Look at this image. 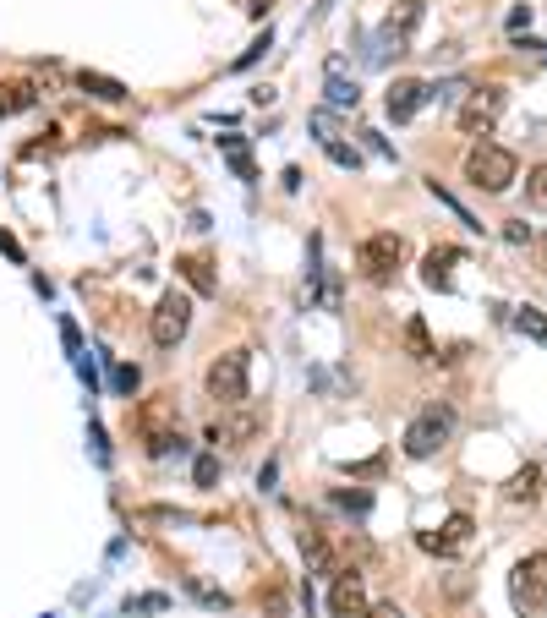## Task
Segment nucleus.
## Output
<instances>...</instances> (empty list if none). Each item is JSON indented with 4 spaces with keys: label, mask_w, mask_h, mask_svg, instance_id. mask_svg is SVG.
Wrapping results in <instances>:
<instances>
[{
    "label": "nucleus",
    "mask_w": 547,
    "mask_h": 618,
    "mask_svg": "<svg viewBox=\"0 0 547 618\" xmlns=\"http://www.w3.org/2000/svg\"><path fill=\"white\" fill-rule=\"evenodd\" d=\"M509 597H515L520 613H542L547 608V553L520 558L515 575H509Z\"/></svg>",
    "instance_id": "0eeeda50"
},
{
    "label": "nucleus",
    "mask_w": 547,
    "mask_h": 618,
    "mask_svg": "<svg viewBox=\"0 0 547 618\" xmlns=\"http://www.w3.org/2000/svg\"><path fill=\"white\" fill-rule=\"evenodd\" d=\"M258 433H263V411H258V405H230V416H225V422H214V427H208V438H214V443H230V449L252 443Z\"/></svg>",
    "instance_id": "1a4fd4ad"
},
{
    "label": "nucleus",
    "mask_w": 547,
    "mask_h": 618,
    "mask_svg": "<svg viewBox=\"0 0 547 618\" xmlns=\"http://www.w3.org/2000/svg\"><path fill=\"white\" fill-rule=\"evenodd\" d=\"M526 197H531V203H537L542 214H547V165H537V170L526 176Z\"/></svg>",
    "instance_id": "4be33fe9"
},
{
    "label": "nucleus",
    "mask_w": 547,
    "mask_h": 618,
    "mask_svg": "<svg viewBox=\"0 0 547 618\" xmlns=\"http://www.w3.org/2000/svg\"><path fill=\"white\" fill-rule=\"evenodd\" d=\"M455 263H460L455 247H433V252L422 258V279H427L433 290H455Z\"/></svg>",
    "instance_id": "f8f14e48"
},
{
    "label": "nucleus",
    "mask_w": 547,
    "mask_h": 618,
    "mask_svg": "<svg viewBox=\"0 0 547 618\" xmlns=\"http://www.w3.org/2000/svg\"><path fill=\"white\" fill-rule=\"evenodd\" d=\"M367 591H362V575H340L334 580V591H329V613L334 618H367Z\"/></svg>",
    "instance_id": "9d476101"
},
{
    "label": "nucleus",
    "mask_w": 547,
    "mask_h": 618,
    "mask_svg": "<svg viewBox=\"0 0 547 618\" xmlns=\"http://www.w3.org/2000/svg\"><path fill=\"white\" fill-rule=\"evenodd\" d=\"M39 104V93H33L28 83H0V115H22Z\"/></svg>",
    "instance_id": "dca6fc26"
},
{
    "label": "nucleus",
    "mask_w": 547,
    "mask_h": 618,
    "mask_svg": "<svg viewBox=\"0 0 547 618\" xmlns=\"http://www.w3.org/2000/svg\"><path fill=\"white\" fill-rule=\"evenodd\" d=\"M115 389L132 394V389H137V367H115Z\"/></svg>",
    "instance_id": "393cba45"
},
{
    "label": "nucleus",
    "mask_w": 547,
    "mask_h": 618,
    "mask_svg": "<svg viewBox=\"0 0 547 618\" xmlns=\"http://www.w3.org/2000/svg\"><path fill=\"white\" fill-rule=\"evenodd\" d=\"M176 274L186 279V285L197 290V296H214L219 290V279H214V268H208L203 258H176Z\"/></svg>",
    "instance_id": "2eb2a0df"
},
{
    "label": "nucleus",
    "mask_w": 547,
    "mask_h": 618,
    "mask_svg": "<svg viewBox=\"0 0 547 618\" xmlns=\"http://www.w3.org/2000/svg\"><path fill=\"white\" fill-rule=\"evenodd\" d=\"M542 268H547V241H542Z\"/></svg>",
    "instance_id": "cd10ccee"
},
{
    "label": "nucleus",
    "mask_w": 547,
    "mask_h": 618,
    "mask_svg": "<svg viewBox=\"0 0 547 618\" xmlns=\"http://www.w3.org/2000/svg\"><path fill=\"white\" fill-rule=\"evenodd\" d=\"M356 99H362V93H356V83H345L340 72H329V104H340V110H356Z\"/></svg>",
    "instance_id": "aec40b11"
},
{
    "label": "nucleus",
    "mask_w": 547,
    "mask_h": 618,
    "mask_svg": "<svg viewBox=\"0 0 547 618\" xmlns=\"http://www.w3.org/2000/svg\"><path fill=\"white\" fill-rule=\"evenodd\" d=\"M236 6H241V11H252V17H263V11L274 6V0H236Z\"/></svg>",
    "instance_id": "bb28decb"
},
{
    "label": "nucleus",
    "mask_w": 547,
    "mask_h": 618,
    "mask_svg": "<svg viewBox=\"0 0 547 618\" xmlns=\"http://www.w3.org/2000/svg\"><path fill=\"white\" fill-rule=\"evenodd\" d=\"M77 88L93 93V99H104V104H121L126 99V88L115 83V77H99V72H83V77H77Z\"/></svg>",
    "instance_id": "f3484780"
},
{
    "label": "nucleus",
    "mask_w": 547,
    "mask_h": 618,
    "mask_svg": "<svg viewBox=\"0 0 547 618\" xmlns=\"http://www.w3.org/2000/svg\"><path fill=\"white\" fill-rule=\"evenodd\" d=\"M400 258H405V241L400 236H389V230H378V236H367L362 241V252H356V263H362V274L367 279H394V268H400Z\"/></svg>",
    "instance_id": "6e6552de"
},
{
    "label": "nucleus",
    "mask_w": 547,
    "mask_h": 618,
    "mask_svg": "<svg viewBox=\"0 0 547 618\" xmlns=\"http://www.w3.org/2000/svg\"><path fill=\"white\" fill-rule=\"evenodd\" d=\"M427 99H433V88H427V83H411V77H400V83L389 88V115H394V121H411V115L422 110Z\"/></svg>",
    "instance_id": "9b49d317"
},
{
    "label": "nucleus",
    "mask_w": 547,
    "mask_h": 618,
    "mask_svg": "<svg viewBox=\"0 0 547 618\" xmlns=\"http://www.w3.org/2000/svg\"><path fill=\"white\" fill-rule=\"evenodd\" d=\"M416 22H422V0H405V6H400V17H389V39L400 44L405 33L416 28Z\"/></svg>",
    "instance_id": "6ab92c4d"
},
{
    "label": "nucleus",
    "mask_w": 547,
    "mask_h": 618,
    "mask_svg": "<svg viewBox=\"0 0 547 618\" xmlns=\"http://www.w3.org/2000/svg\"><path fill=\"white\" fill-rule=\"evenodd\" d=\"M225 154H230V165H236V176H252V159H247V148H241V137H225Z\"/></svg>",
    "instance_id": "5701e85b"
},
{
    "label": "nucleus",
    "mask_w": 547,
    "mask_h": 618,
    "mask_svg": "<svg viewBox=\"0 0 547 618\" xmlns=\"http://www.w3.org/2000/svg\"><path fill=\"white\" fill-rule=\"evenodd\" d=\"M405 345H411V356H416V361H433V356H438V351H433V340H427V323H422V318L405 323Z\"/></svg>",
    "instance_id": "a211bd4d"
},
{
    "label": "nucleus",
    "mask_w": 547,
    "mask_h": 618,
    "mask_svg": "<svg viewBox=\"0 0 547 618\" xmlns=\"http://www.w3.org/2000/svg\"><path fill=\"white\" fill-rule=\"evenodd\" d=\"M301 558H307L312 575H334V553H329V542H323V531H318V526L301 531Z\"/></svg>",
    "instance_id": "ddd939ff"
},
{
    "label": "nucleus",
    "mask_w": 547,
    "mask_h": 618,
    "mask_svg": "<svg viewBox=\"0 0 547 618\" xmlns=\"http://www.w3.org/2000/svg\"><path fill=\"white\" fill-rule=\"evenodd\" d=\"M192 476H197V487H214V476H219V460H214V454H203V460L192 465Z\"/></svg>",
    "instance_id": "b1692460"
},
{
    "label": "nucleus",
    "mask_w": 547,
    "mask_h": 618,
    "mask_svg": "<svg viewBox=\"0 0 547 618\" xmlns=\"http://www.w3.org/2000/svg\"><path fill=\"white\" fill-rule=\"evenodd\" d=\"M504 498H509V504H537V498H542V471H537V465H526V471L509 476Z\"/></svg>",
    "instance_id": "4468645a"
},
{
    "label": "nucleus",
    "mask_w": 547,
    "mask_h": 618,
    "mask_svg": "<svg viewBox=\"0 0 547 618\" xmlns=\"http://www.w3.org/2000/svg\"><path fill=\"white\" fill-rule=\"evenodd\" d=\"M449 433H455V411H449V405H427V411L405 427V454H411V460H433L449 443Z\"/></svg>",
    "instance_id": "f03ea898"
},
{
    "label": "nucleus",
    "mask_w": 547,
    "mask_h": 618,
    "mask_svg": "<svg viewBox=\"0 0 547 618\" xmlns=\"http://www.w3.org/2000/svg\"><path fill=\"white\" fill-rule=\"evenodd\" d=\"M515 323H520V334H531L537 345H547V318H542L537 307H520V312H515Z\"/></svg>",
    "instance_id": "412c9836"
},
{
    "label": "nucleus",
    "mask_w": 547,
    "mask_h": 618,
    "mask_svg": "<svg viewBox=\"0 0 547 618\" xmlns=\"http://www.w3.org/2000/svg\"><path fill=\"white\" fill-rule=\"evenodd\" d=\"M504 110H509V93L498 88V83H487V88H471L465 93V104H460V132L465 137H487L498 121H504Z\"/></svg>",
    "instance_id": "20e7f679"
},
{
    "label": "nucleus",
    "mask_w": 547,
    "mask_h": 618,
    "mask_svg": "<svg viewBox=\"0 0 547 618\" xmlns=\"http://www.w3.org/2000/svg\"><path fill=\"white\" fill-rule=\"evenodd\" d=\"M186 329H192V296H181V290H165L154 307V318H148V340L159 345V351H176L186 340Z\"/></svg>",
    "instance_id": "7ed1b4c3"
},
{
    "label": "nucleus",
    "mask_w": 547,
    "mask_h": 618,
    "mask_svg": "<svg viewBox=\"0 0 547 618\" xmlns=\"http://www.w3.org/2000/svg\"><path fill=\"white\" fill-rule=\"evenodd\" d=\"M247 372H252V356L247 351H225L214 356V367H208V394H214L219 405H247Z\"/></svg>",
    "instance_id": "423d86ee"
},
{
    "label": "nucleus",
    "mask_w": 547,
    "mask_h": 618,
    "mask_svg": "<svg viewBox=\"0 0 547 618\" xmlns=\"http://www.w3.org/2000/svg\"><path fill=\"white\" fill-rule=\"evenodd\" d=\"M367 618H405V613L394 608V602H378V608H367Z\"/></svg>",
    "instance_id": "a878e982"
},
{
    "label": "nucleus",
    "mask_w": 547,
    "mask_h": 618,
    "mask_svg": "<svg viewBox=\"0 0 547 618\" xmlns=\"http://www.w3.org/2000/svg\"><path fill=\"white\" fill-rule=\"evenodd\" d=\"M515 176H520V159L498 143H476L471 154H465V181L482 186V192H509Z\"/></svg>",
    "instance_id": "f257e3e1"
},
{
    "label": "nucleus",
    "mask_w": 547,
    "mask_h": 618,
    "mask_svg": "<svg viewBox=\"0 0 547 618\" xmlns=\"http://www.w3.org/2000/svg\"><path fill=\"white\" fill-rule=\"evenodd\" d=\"M137 438L148 443V454H170V443L176 438V400L170 394H154V400L137 405Z\"/></svg>",
    "instance_id": "39448f33"
}]
</instances>
